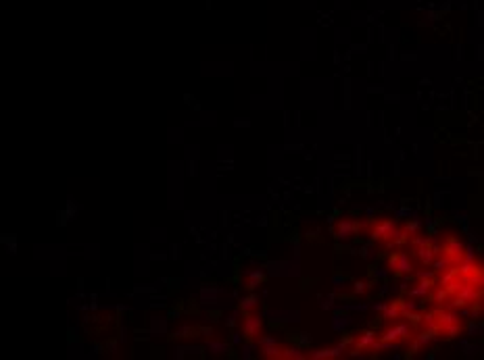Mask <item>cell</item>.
Returning <instances> with one entry per match:
<instances>
[{
	"label": "cell",
	"mask_w": 484,
	"mask_h": 360,
	"mask_svg": "<svg viewBox=\"0 0 484 360\" xmlns=\"http://www.w3.org/2000/svg\"><path fill=\"white\" fill-rule=\"evenodd\" d=\"M390 265H392V269L394 271H399V273H411L413 271V265H411V258L407 256V254H396L394 258H390Z\"/></svg>",
	"instance_id": "6da1fadb"
},
{
	"label": "cell",
	"mask_w": 484,
	"mask_h": 360,
	"mask_svg": "<svg viewBox=\"0 0 484 360\" xmlns=\"http://www.w3.org/2000/svg\"><path fill=\"white\" fill-rule=\"evenodd\" d=\"M259 329H261V319H257V316H249V319L244 321V335L246 337L259 335Z\"/></svg>",
	"instance_id": "7a4b0ae2"
},
{
	"label": "cell",
	"mask_w": 484,
	"mask_h": 360,
	"mask_svg": "<svg viewBox=\"0 0 484 360\" xmlns=\"http://www.w3.org/2000/svg\"><path fill=\"white\" fill-rule=\"evenodd\" d=\"M282 358H303V354H300L296 348H294V350H284L282 352Z\"/></svg>",
	"instance_id": "3957f363"
}]
</instances>
